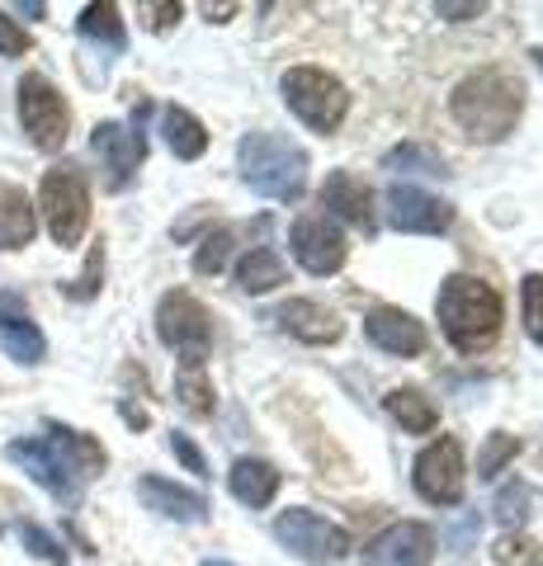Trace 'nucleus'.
<instances>
[{
	"label": "nucleus",
	"instance_id": "nucleus-1",
	"mask_svg": "<svg viewBox=\"0 0 543 566\" xmlns=\"http://www.w3.org/2000/svg\"><path fill=\"white\" fill-rule=\"evenodd\" d=\"M449 109H453V123H459L472 142H501L524 109V85L511 71H478V76L459 81Z\"/></svg>",
	"mask_w": 543,
	"mask_h": 566
},
{
	"label": "nucleus",
	"instance_id": "nucleus-2",
	"mask_svg": "<svg viewBox=\"0 0 543 566\" xmlns=\"http://www.w3.org/2000/svg\"><path fill=\"white\" fill-rule=\"evenodd\" d=\"M435 312H440V326H445V340L453 349H482L497 340L501 331V293L492 289V283L472 279V274H453L440 283V297H435Z\"/></svg>",
	"mask_w": 543,
	"mask_h": 566
},
{
	"label": "nucleus",
	"instance_id": "nucleus-3",
	"mask_svg": "<svg viewBox=\"0 0 543 566\" xmlns=\"http://www.w3.org/2000/svg\"><path fill=\"white\" fill-rule=\"evenodd\" d=\"M237 166H241V180H247L255 193H265V199H284L289 203L307 185V151L297 147V142L279 137V133L241 137Z\"/></svg>",
	"mask_w": 543,
	"mask_h": 566
},
{
	"label": "nucleus",
	"instance_id": "nucleus-4",
	"mask_svg": "<svg viewBox=\"0 0 543 566\" xmlns=\"http://www.w3.org/2000/svg\"><path fill=\"white\" fill-rule=\"evenodd\" d=\"M279 91H284V104L307 123L312 133H336L345 109H349L345 85L331 76V71H322V66H293V71H284Z\"/></svg>",
	"mask_w": 543,
	"mask_h": 566
},
{
	"label": "nucleus",
	"instance_id": "nucleus-5",
	"mask_svg": "<svg viewBox=\"0 0 543 566\" xmlns=\"http://www.w3.org/2000/svg\"><path fill=\"white\" fill-rule=\"evenodd\" d=\"M39 203L58 245H76L85 237V227H91V185H85V175L76 166L48 170L39 185Z\"/></svg>",
	"mask_w": 543,
	"mask_h": 566
},
{
	"label": "nucleus",
	"instance_id": "nucleus-6",
	"mask_svg": "<svg viewBox=\"0 0 543 566\" xmlns=\"http://www.w3.org/2000/svg\"><path fill=\"white\" fill-rule=\"evenodd\" d=\"M156 335L161 345H170L185 364H203L208 359V345H213V316L199 303L195 293H166L161 307H156Z\"/></svg>",
	"mask_w": 543,
	"mask_h": 566
},
{
	"label": "nucleus",
	"instance_id": "nucleus-7",
	"mask_svg": "<svg viewBox=\"0 0 543 566\" xmlns=\"http://www.w3.org/2000/svg\"><path fill=\"white\" fill-rule=\"evenodd\" d=\"M20 123L39 151H62L66 133H72V109H66L62 91L39 71H29L20 81Z\"/></svg>",
	"mask_w": 543,
	"mask_h": 566
},
{
	"label": "nucleus",
	"instance_id": "nucleus-8",
	"mask_svg": "<svg viewBox=\"0 0 543 566\" xmlns=\"http://www.w3.org/2000/svg\"><path fill=\"white\" fill-rule=\"evenodd\" d=\"M274 538L307 566H331V562H341L349 553L345 528L322 520V515H312V510H284V515L274 520Z\"/></svg>",
	"mask_w": 543,
	"mask_h": 566
},
{
	"label": "nucleus",
	"instance_id": "nucleus-9",
	"mask_svg": "<svg viewBox=\"0 0 543 566\" xmlns=\"http://www.w3.org/2000/svg\"><path fill=\"white\" fill-rule=\"evenodd\" d=\"M416 491L426 495L430 505H459L463 486H468V468H463V444L453 434L435 439L416 453V472H411Z\"/></svg>",
	"mask_w": 543,
	"mask_h": 566
},
{
	"label": "nucleus",
	"instance_id": "nucleus-10",
	"mask_svg": "<svg viewBox=\"0 0 543 566\" xmlns=\"http://www.w3.org/2000/svg\"><path fill=\"white\" fill-rule=\"evenodd\" d=\"M289 245H293L297 264H303L307 274H317V279L336 274L341 264H345V255H349L341 227L331 222L326 212H303V218L293 222V232H289Z\"/></svg>",
	"mask_w": 543,
	"mask_h": 566
},
{
	"label": "nucleus",
	"instance_id": "nucleus-11",
	"mask_svg": "<svg viewBox=\"0 0 543 566\" xmlns=\"http://www.w3.org/2000/svg\"><path fill=\"white\" fill-rule=\"evenodd\" d=\"M6 458L10 463H20L33 482H39L43 491H52L58 501H76L81 491V476L72 472V463L48 444V439H14V444H6Z\"/></svg>",
	"mask_w": 543,
	"mask_h": 566
},
{
	"label": "nucleus",
	"instance_id": "nucleus-12",
	"mask_svg": "<svg viewBox=\"0 0 543 566\" xmlns=\"http://www.w3.org/2000/svg\"><path fill=\"white\" fill-rule=\"evenodd\" d=\"M388 222L397 232H445L453 222V208L445 199H435V193L416 189V185H393L388 189Z\"/></svg>",
	"mask_w": 543,
	"mask_h": 566
},
{
	"label": "nucleus",
	"instance_id": "nucleus-13",
	"mask_svg": "<svg viewBox=\"0 0 543 566\" xmlns=\"http://www.w3.org/2000/svg\"><path fill=\"white\" fill-rule=\"evenodd\" d=\"M91 147L104 161V170H109V189H124L137 175V166H143V156H147L143 133L124 128V123H100V128L91 133Z\"/></svg>",
	"mask_w": 543,
	"mask_h": 566
},
{
	"label": "nucleus",
	"instance_id": "nucleus-14",
	"mask_svg": "<svg viewBox=\"0 0 543 566\" xmlns=\"http://www.w3.org/2000/svg\"><path fill=\"white\" fill-rule=\"evenodd\" d=\"M0 349L24 368L43 364V354H48L43 331L29 322V307H24L20 293H0Z\"/></svg>",
	"mask_w": 543,
	"mask_h": 566
},
{
	"label": "nucleus",
	"instance_id": "nucleus-15",
	"mask_svg": "<svg viewBox=\"0 0 543 566\" xmlns=\"http://www.w3.org/2000/svg\"><path fill=\"white\" fill-rule=\"evenodd\" d=\"M364 335H369L378 349L401 354V359L426 354V326H420L411 312H401V307H374L369 316H364Z\"/></svg>",
	"mask_w": 543,
	"mask_h": 566
},
{
	"label": "nucleus",
	"instance_id": "nucleus-16",
	"mask_svg": "<svg viewBox=\"0 0 543 566\" xmlns=\"http://www.w3.org/2000/svg\"><path fill=\"white\" fill-rule=\"evenodd\" d=\"M322 208L336 212V218H345L349 227H359V232H374V193H369V185H364V180H355L349 170L326 175Z\"/></svg>",
	"mask_w": 543,
	"mask_h": 566
},
{
	"label": "nucleus",
	"instance_id": "nucleus-17",
	"mask_svg": "<svg viewBox=\"0 0 543 566\" xmlns=\"http://www.w3.org/2000/svg\"><path fill=\"white\" fill-rule=\"evenodd\" d=\"M137 495H143L147 510H156V515H166V520H180V524L208 520L203 495L189 491V486H175V482H166V476H143V482H137Z\"/></svg>",
	"mask_w": 543,
	"mask_h": 566
},
{
	"label": "nucleus",
	"instance_id": "nucleus-18",
	"mask_svg": "<svg viewBox=\"0 0 543 566\" xmlns=\"http://www.w3.org/2000/svg\"><path fill=\"white\" fill-rule=\"evenodd\" d=\"M435 557V528L430 524H397L374 543L378 566H430Z\"/></svg>",
	"mask_w": 543,
	"mask_h": 566
},
{
	"label": "nucleus",
	"instance_id": "nucleus-19",
	"mask_svg": "<svg viewBox=\"0 0 543 566\" xmlns=\"http://www.w3.org/2000/svg\"><path fill=\"white\" fill-rule=\"evenodd\" d=\"M279 326H284L293 340H303V345H331V340H341L336 312H326L322 303H312V297H293V303L279 307Z\"/></svg>",
	"mask_w": 543,
	"mask_h": 566
},
{
	"label": "nucleus",
	"instance_id": "nucleus-20",
	"mask_svg": "<svg viewBox=\"0 0 543 566\" xmlns=\"http://www.w3.org/2000/svg\"><path fill=\"white\" fill-rule=\"evenodd\" d=\"M227 486H232V495L241 505H270L274 501V491H279V472L265 463V458H237L232 472H227Z\"/></svg>",
	"mask_w": 543,
	"mask_h": 566
},
{
	"label": "nucleus",
	"instance_id": "nucleus-21",
	"mask_svg": "<svg viewBox=\"0 0 543 566\" xmlns=\"http://www.w3.org/2000/svg\"><path fill=\"white\" fill-rule=\"evenodd\" d=\"M33 203L20 185H0V251H24L33 241Z\"/></svg>",
	"mask_w": 543,
	"mask_h": 566
},
{
	"label": "nucleus",
	"instance_id": "nucleus-22",
	"mask_svg": "<svg viewBox=\"0 0 543 566\" xmlns=\"http://www.w3.org/2000/svg\"><path fill=\"white\" fill-rule=\"evenodd\" d=\"M48 444L52 449H58L62 458H66V463H72V472L81 476V482H85V476H95L100 468H104V449L95 444V439L91 434H81V430H72V424H58V420H48Z\"/></svg>",
	"mask_w": 543,
	"mask_h": 566
},
{
	"label": "nucleus",
	"instance_id": "nucleus-23",
	"mask_svg": "<svg viewBox=\"0 0 543 566\" xmlns=\"http://www.w3.org/2000/svg\"><path fill=\"white\" fill-rule=\"evenodd\" d=\"M161 133H166V147L180 156V161H199V156L208 151V133H203V123L180 109V104H170V109L161 114Z\"/></svg>",
	"mask_w": 543,
	"mask_h": 566
},
{
	"label": "nucleus",
	"instance_id": "nucleus-24",
	"mask_svg": "<svg viewBox=\"0 0 543 566\" xmlns=\"http://www.w3.org/2000/svg\"><path fill=\"white\" fill-rule=\"evenodd\" d=\"M388 416L401 420V430H411V434H430L435 424H440L435 401L426 392H416V387H393L388 392Z\"/></svg>",
	"mask_w": 543,
	"mask_h": 566
},
{
	"label": "nucleus",
	"instance_id": "nucleus-25",
	"mask_svg": "<svg viewBox=\"0 0 543 566\" xmlns=\"http://www.w3.org/2000/svg\"><path fill=\"white\" fill-rule=\"evenodd\" d=\"M284 279H289V270H284V260H279V251H270V245H255V251L237 264L241 293H270Z\"/></svg>",
	"mask_w": 543,
	"mask_h": 566
},
{
	"label": "nucleus",
	"instance_id": "nucleus-26",
	"mask_svg": "<svg viewBox=\"0 0 543 566\" xmlns=\"http://www.w3.org/2000/svg\"><path fill=\"white\" fill-rule=\"evenodd\" d=\"M76 29H81V39L104 43L109 52H124L128 48V33H124V20H118V6H109V0H100V6H85Z\"/></svg>",
	"mask_w": 543,
	"mask_h": 566
},
{
	"label": "nucleus",
	"instance_id": "nucleus-27",
	"mask_svg": "<svg viewBox=\"0 0 543 566\" xmlns=\"http://www.w3.org/2000/svg\"><path fill=\"white\" fill-rule=\"evenodd\" d=\"M388 170H401V175H445V156L435 147H420V142H401L383 156Z\"/></svg>",
	"mask_w": 543,
	"mask_h": 566
},
{
	"label": "nucleus",
	"instance_id": "nucleus-28",
	"mask_svg": "<svg viewBox=\"0 0 543 566\" xmlns=\"http://www.w3.org/2000/svg\"><path fill=\"white\" fill-rule=\"evenodd\" d=\"M175 397L189 416H213V387L203 378V364H185L180 378H175Z\"/></svg>",
	"mask_w": 543,
	"mask_h": 566
},
{
	"label": "nucleus",
	"instance_id": "nucleus-29",
	"mask_svg": "<svg viewBox=\"0 0 543 566\" xmlns=\"http://www.w3.org/2000/svg\"><path fill=\"white\" fill-rule=\"evenodd\" d=\"M534 505H539L534 486L530 482H511V486H501V495H497V520L505 528H515V524H524L534 515Z\"/></svg>",
	"mask_w": 543,
	"mask_h": 566
},
{
	"label": "nucleus",
	"instance_id": "nucleus-30",
	"mask_svg": "<svg viewBox=\"0 0 543 566\" xmlns=\"http://www.w3.org/2000/svg\"><path fill=\"white\" fill-rule=\"evenodd\" d=\"M492 557H497V566H543V543L524 538V534H505V538H497Z\"/></svg>",
	"mask_w": 543,
	"mask_h": 566
},
{
	"label": "nucleus",
	"instance_id": "nucleus-31",
	"mask_svg": "<svg viewBox=\"0 0 543 566\" xmlns=\"http://www.w3.org/2000/svg\"><path fill=\"white\" fill-rule=\"evenodd\" d=\"M232 241H237L232 227H218L213 237H203V245L195 251V274H218L227 264V255H232Z\"/></svg>",
	"mask_w": 543,
	"mask_h": 566
},
{
	"label": "nucleus",
	"instance_id": "nucleus-32",
	"mask_svg": "<svg viewBox=\"0 0 543 566\" xmlns=\"http://www.w3.org/2000/svg\"><path fill=\"white\" fill-rule=\"evenodd\" d=\"M520 312H524V331L534 335V345H543V274H524Z\"/></svg>",
	"mask_w": 543,
	"mask_h": 566
},
{
	"label": "nucleus",
	"instance_id": "nucleus-33",
	"mask_svg": "<svg viewBox=\"0 0 543 566\" xmlns=\"http://www.w3.org/2000/svg\"><path fill=\"white\" fill-rule=\"evenodd\" d=\"M20 543H24L39 562H48V566H66V547H62L58 538H52L48 528L33 524V520H24V524H20Z\"/></svg>",
	"mask_w": 543,
	"mask_h": 566
},
{
	"label": "nucleus",
	"instance_id": "nucleus-34",
	"mask_svg": "<svg viewBox=\"0 0 543 566\" xmlns=\"http://www.w3.org/2000/svg\"><path fill=\"white\" fill-rule=\"evenodd\" d=\"M515 453H520V439L515 434H492V439H487V449L478 453V476H497Z\"/></svg>",
	"mask_w": 543,
	"mask_h": 566
},
{
	"label": "nucleus",
	"instance_id": "nucleus-35",
	"mask_svg": "<svg viewBox=\"0 0 543 566\" xmlns=\"http://www.w3.org/2000/svg\"><path fill=\"white\" fill-rule=\"evenodd\" d=\"M33 48V39L10 20V14H0V57H24V52Z\"/></svg>",
	"mask_w": 543,
	"mask_h": 566
},
{
	"label": "nucleus",
	"instance_id": "nucleus-36",
	"mask_svg": "<svg viewBox=\"0 0 543 566\" xmlns=\"http://www.w3.org/2000/svg\"><path fill=\"white\" fill-rule=\"evenodd\" d=\"M170 453L180 458V463L189 468V472H199V476H208V463H203V453H199V444L189 434H170Z\"/></svg>",
	"mask_w": 543,
	"mask_h": 566
},
{
	"label": "nucleus",
	"instance_id": "nucleus-37",
	"mask_svg": "<svg viewBox=\"0 0 543 566\" xmlns=\"http://www.w3.org/2000/svg\"><path fill=\"white\" fill-rule=\"evenodd\" d=\"M137 14H147V29L161 33V29H170L175 20H180V6H175V0H166V6H137Z\"/></svg>",
	"mask_w": 543,
	"mask_h": 566
},
{
	"label": "nucleus",
	"instance_id": "nucleus-38",
	"mask_svg": "<svg viewBox=\"0 0 543 566\" xmlns=\"http://www.w3.org/2000/svg\"><path fill=\"white\" fill-rule=\"evenodd\" d=\"M100 270H104V251H95V255H91V270H85L76 289H66V293H72V297H95V289H100V283H95V279H100Z\"/></svg>",
	"mask_w": 543,
	"mask_h": 566
},
{
	"label": "nucleus",
	"instance_id": "nucleus-39",
	"mask_svg": "<svg viewBox=\"0 0 543 566\" xmlns=\"http://www.w3.org/2000/svg\"><path fill=\"white\" fill-rule=\"evenodd\" d=\"M487 6L482 0H468V6H449V0H440V6H435V14H445V20H478Z\"/></svg>",
	"mask_w": 543,
	"mask_h": 566
},
{
	"label": "nucleus",
	"instance_id": "nucleus-40",
	"mask_svg": "<svg viewBox=\"0 0 543 566\" xmlns=\"http://www.w3.org/2000/svg\"><path fill=\"white\" fill-rule=\"evenodd\" d=\"M20 14H29V20H39V14H48V6H39V0H29V6H14Z\"/></svg>",
	"mask_w": 543,
	"mask_h": 566
},
{
	"label": "nucleus",
	"instance_id": "nucleus-41",
	"mask_svg": "<svg viewBox=\"0 0 543 566\" xmlns=\"http://www.w3.org/2000/svg\"><path fill=\"white\" fill-rule=\"evenodd\" d=\"M203 14H208V20H213V14H218V20H227V14H237V6H203Z\"/></svg>",
	"mask_w": 543,
	"mask_h": 566
},
{
	"label": "nucleus",
	"instance_id": "nucleus-42",
	"mask_svg": "<svg viewBox=\"0 0 543 566\" xmlns=\"http://www.w3.org/2000/svg\"><path fill=\"white\" fill-rule=\"evenodd\" d=\"M203 566H232V562H218V557H208V562H203Z\"/></svg>",
	"mask_w": 543,
	"mask_h": 566
},
{
	"label": "nucleus",
	"instance_id": "nucleus-43",
	"mask_svg": "<svg viewBox=\"0 0 543 566\" xmlns=\"http://www.w3.org/2000/svg\"><path fill=\"white\" fill-rule=\"evenodd\" d=\"M534 62H539V66H543V48H534Z\"/></svg>",
	"mask_w": 543,
	"mask_h": 566
},
{
	"label": "nucleus",
	"instance_id": "nucleus-44",
	"mask_svg": "<svg viewBox=\"0 0 543 566\" xmlns=\"http://www.w3.org/2000/svg\"><path fill=\"white\" fill-rule=\"evenodd\" d=\"M0 528H6V524H0Z\"/></svg>",
	"mask_w": 543,
	"mask_h": 566
}]
</instances>
